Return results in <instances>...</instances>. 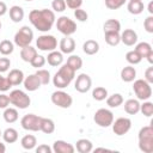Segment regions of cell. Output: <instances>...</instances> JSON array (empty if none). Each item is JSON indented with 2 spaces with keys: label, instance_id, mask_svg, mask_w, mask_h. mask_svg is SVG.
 <instances>
[{
  "label": "cell",
  "instance_id": "36",
  "mask_svg": "<svg viewBox=\"0 0 153 153\" xmlns=\"http://www.w3.org/2000/svg\"><path fill=\"white\" fill-rule=\"evenodd\" d=\"M72 69H74L75 72L79 71L81 67H82V60L79 55H71L68 59H67V62H66Z\"/></svg>",
  "mask_w": 153,
  "mask_h": 153
},
{
  "label": "cell",
  "instance_id": "35",
  "mask_svg": "<svg viewBox=\"0 0 153 153\" xmlns=\"http://www.w3.org/2000/svg\"><path fill=\"white\" fill-rule=\"evenodd\" d=\"M13 50H14V43L11 42L10 39H4L0 42V54H2L4 56L12 54Z\"/></svg>",
  "mask_w": 153,
  "mask_h": 153
},
{
  "label": "cell",
  "instance_id": "40",
  "mask_svg": "<svg viewBox=\"0 0 153 153\" xmlns=\"http://www.w3.org/2000/svg\"><path fill=\"white\" fill-rule=\"evenodd\" d=\"M126 60H127V62L130 63V65H137V63L141 62L142 57H141L135 50H130V51H128V53L126 54Z\"/></svg>",
  "mask_w": 153,
  "mask_h": 153
},
{
  "label": "cell",
  "instance_id": "56",
  "mask_svg": "<svg viewBox=\"0 0 153 153\" xmlns=\"http://www.w3.org/2000/svg\"><path fill=\"white\" fill-rule=\"evenodd\" d=\"M100 151H103V152H108V151H110V149L104 148V147H99V148H96V149H94V152H100Z\"/></svg>",
  "mask_w": 153,
  "mask_h": 153
},
{
  "label": "cell",
  "instance_id": "9",
  "mask_svg": "<svg viewBox=\"0 0 153 153\" xmlns=\"http://www.w3.org/2000/svg\"><path fill=\"white\" fill-rule=\"evenodd\" d=\"M93 121L96 122V124H98L99 127L103 128H108L114 122V114L112 111H110L109 109L105 108H100L98 109L94 115H93Z\"/></svg>",
  "mask_w": 153,
  "mask_h": 153
},
{
  "label": "cell",
  "instance_id": "44",
  "mask_svg": "<svg viewBox=\"0 0 153 153\" xmlns=\"http://www.w3.org/2000/svg\"><path fill=\"white\" fill-rule=\"evenodd\" d=\"M74 17H75V19L76 20H79V22H86L87 20V18H88V14H87V12L85 11V10H81V8H76V10H74Z\"/></svg>",
  "mask_w": 153,
  "mask_h": 153
},
{
  "label": "cell",
  "instance_id": "12",
  "mask_svg": "<svg viewBox=\"0 0 153 153\" xmlns=\"http://www.w3.org/2000/svg\"><path fill=\"white\" fill-rule=\"evenodd\" d=\"M112 130L117 136H122L127 134L131 128V121L128 117H118L112 122Z\"/></svg>",
  "mask_w": 153,
  "mask_h": 153
},
{
  "label": "cell",
  "instance_id": "11",
  "mask_svg": "<svg viewBox=\"0 0 153 153\" xmlns=\"http://www.w3.org/2000/svg\"><path fill=\"white\" fill-rule=\"evenodd\" d=\"M36 48L42 51H53L57 48V39L53 35H41L36 39Z\"/></svg>",
  "mask_w": 153,
  "mask_h": 153
},
{
  "label": "cell",
  "instance_id": "10",
  "mask_svg": "<svg viewBox=\"0 0 153 153\" xmlns=\"http://www.w3.org/2000/svg\"><path fill=\"white\" fill-rule=\"evenodd\" d=\"M41 121H42L41 116H37L35 114H26L22 117L20 124H22V128L25 130L38 131L41 129Z\"/></svg>",
  "mask_w": 153,
  "mask_h": 153
},
{
  "label": "cell",
  "instance_id": "1",
  "mask_svg": "<svg viewBox=\"0 0 153 153\" xmlns=\"http://www.w3.org/2000/svg\"><path fill=\"white\" fill-rule=\"evenodd\" d=\"M55 13L51 10H32L29 13V20L35 29L41 32H48L55 24Z\"/></svg>",
  "mask_w": 153,
  "mask_h": 153
},
{
  "label": "cell",
  "instance_id": "14",
  "mask_svg": "<svg viewBox=\"0 0 153 153\" xmlns=\"http://www.w3.org/2000/svg\"><path fill=\"white\" fill-rule=\"evenodd\" d=\"M53 152L55 153H74L75 147L72 143H68L63 140H56L53 143Z\"/></svg>",
  "mask_w": 153,
  "mask_h": 153
},
{
  "label": "cell",
  "instance_id": "54",
  "mask_svg": "<svg viewBox=\"0 0 153 153\" xmlns=\"http://www.w3.org/2000/svg\"><path fill=\"white\" fill-rule=\"evenodd\" d=\"M147 60H148V62L149 63H153V51L152 53H149L148 55H147V57H146Z\"/></svg>",
  "mask_w": 153,
  "mask_h": 153
},
{
  "label": "cell",
  "instance_id": "6",
  "mask_svg": "<svg viewBox=\"0 0 153 153\" xmlns=\"http://www.w3.org/2000/svg\"><path fill=\"white\" fill-rule=\"evenodd\" d=\"M10 97V103L14 105L18 109H26L31 104L30 97L22 90H13L8 94Z\"/></svg>",
  "mask_w": 153,
  "mask_h": 153
},
{
  "label": "cell",
  "instance_id": "57",
  "mask_svg": "<svg viewBox=\"0 0 153 153\" xmlns=\"http://www.w3.org/2000/svg\"><path fill=\"white\" fill-rule=\"evenodd\" d=\"M0 136H2V133H1V130H0Z\"/></svg>",
  "mask_w": 153,
  "mask_h": 153
},
{
  "label": "cell",
  "instance_id": "52",
  "mask_svg": "<svg viewBox=\"0 0 153 153\" xmlns=\"http://www.w3.org/2000/svg\"><path fill=\"white\" fill-rule=\"evenodd\" d=\"M7 11H8L7 5H6L4 1H0V17H1V16H4V14H6V13H7Z\"/></svg>",
  "mask_w": 153,
  "mask_h": 153
},
{
  "label": "cell",
  "instance_id": "30",
  "mask_svg": "<svg viewBox=\"0 0 153 153\" xmlns=\"http://www.w3.org/2000/svg\"><path fill=\"white\" fill-rule=\"evenodd\" d=\"M41 131L45 133V134H53L55 131V122L51 118H45L42 117L41 121Z\"/></svg>",
  "mask_w": 153,
  "mask_h": 153
},
{
  "label": "cell",
  "instance_id": "26",
  "mask_svg": "<svg viewBox=\"0 0 153 153\" xmlns=\"http://www.w3.org/2000/svg\"><path fill=\"white\" fill-rule=\"evenodd\" d=\"M20 145L24 149H33L37 145V139L35 135H31V134H27V135H24L20 140Z\"/></svg>",
  "mask_w": 153,
  "mask_h": 153
},
{
  "label": "cell",
  "instance_id": "23",
  "mask_svg": "<svg viewBox=\"0 0 153 153\" xmlns=\"http://www.w3.org/2000/svg\"><path fill=\"white\" fill-rule=\"evenodd\" d=\"M36 55H37V50H36V48H33L31 45H26V47L22 48V50H20L22 60L25 62H29V63L36 57Z\"/></svg>",
  "mask_w": 153,
  "mask_h": 153
},
{
  "label": "cell",
  "instance_id": "3",
  "mask_svg": "<svg viewBox=\"0 0 153 153\" xmlns=\"http://www.w3.org/2000/svg\"><path fill=\"white\" fill-rule=\"evenodd\" d=\"M139 148L143 153H152L153 152V127L145 126L140 129L139 135Z\"/></svg>",
  "mask_w": 153,
  "mask_h": 153
},
{
  "label": "cell",
  "instance_id": "38",
  "mask_svg": "<svg viewBox=\"0 0 153 153\" xmlns=\"http://www.w3.org/2000/svg\"><path fill=\"white\" fill-rule=\"evenodd\" d=\"M35 74L37 75L41 85H48L49 84V81H50V73H49V71L39 68V69H37V72Z\"/></svg>",
  "mask_w": 153,
  "mask_h": 153
},
{
  "label": "cell",
  "instance_id": "43",
  "mask_svg": "<svg viewBox=\"0 0 153 153\" xmlns=\"http://www.w3.org/2000/svg\"><path fill=\"white\" fill-rule=\"evenodd\" d=\"M45 62H47V60H45V57L43 56V55H36V57L30 62L31 63V66L32 67H35V68H37V69H39L41 67H43L44 65H45Z\"/></svg>",
  "mask_w": 153,
  "mask_h": 153
},
{
  "label": "cell",
  "instance_id": "31",
  "mask_svg": "<svg viewBox=\"0 0 153 153\" xmlns=\"http://www.w3.org/2000/svg\"><path fill=\"white\" fill-rule=\"evenodd\" d=\"M123 102H124V99L121 93H114V94L106 97V104L110 108H118L120 105L123 104Z\"/></svg>",
  "mask_w": 153,
  "mask_h": 153
},
{
  "label": "cell",
  "instance_id": "25",
  "mask_svg": "<svg viewBox=\"0 0 153 153\" xmlns=\"http://www.w3.org/2000/svg\"><path fill=\"white\" fill-rule=\"evenodd\" d=\"M75 148L79 153H90L93 149V145L87 139H79L75 142Z\"/></svg>",
  "mask_w": 153,
  "mask_h": 153
},
{
  "label": "cell",
  "instance_id": "33",
  "mask_svg": "<svg viewBox=\"0 0 153 153\" xmlns=\"http://www.w3.org/2000/svg\"><path fill=\"white\" fill-rule=\"evenodd\" d=\"M2 139L6 143H14L18 140V131L14 128H7L2 133Z\"/></svg>",
  "mask_w": 153,
  "mask_h": 153
},
{
  "label": "cell",
  "instance_id": "42",
  "mask_svg": "<svg viewBox=\"0 0 153 153\" xmlns=\"http://www.w3.org/2000/svg\"><path fill=\"white\" fill-rule=\"evenodd\" d=\"M66 7L67 5L65 0H53L51 2V8L54 10V12H63Z\"/></svg>",
  "mask_w": 153,
  "mask_h": 153
},
{
  "label": "cell",
  "instance_id": "37",
  "mask_svg": "<svg viewBox=\"0 0 153 153\" xmlns=\"http://www.w3.org/2000/svg\"><path fill=\"white\" fill-rule=\"evenodd\" d=\"M92 97H93L94 100L102 102V100L106 99V97H108V90L105 87H103V86H97L92 91Z\"/></svg>",
  "mask_w": 153,
  "mask_h": 153
},
{
  "label": "cell",
  "instance_id": "51",
  "mask_svg": "<svg viewBox=\"0 0 153 153\" xmlns=\"http://www.w3.org/2000/svg\"><path fill=\"white\" fill-rule=\"evenodd\" d=\"M36 152L37 153H51L53 148L49 147L48 145H39L38 147H36Z\"/></svg>",
  "mask_w": 153,
  "mask_h": 153
},
{
  "label": "cell",
  "instance_id": "19",
  "mask_svg": "<svg viewBox=\"0 0 153 153\" xmlns=\"http://www.w3.org/2000/svg\"><path fill=\"white\" fill-rule=\"evenodd\" d=\"M6 78L8 79L10 84L12 86H17V85H20L24 81V73H23V71L14 68V69L10 71V73Z\"/></svg>",
  "mask_w": 153,
  "mask_h": 153
},
{
  "label": "cell",
  "instance_id": "47",
  "mask_svg": "<svg viewBox=\"0 0 153 153\" xmlns=\"http://www.w3.org/2000/svg\"><path fill=\"white\" fill-rule=\"evenodd\" d=\"M11 86H12V85L10 84L8 79L5 78V76H2V75H0V91H1V92H6V91L10 90Z\"/></svg>",
  "mask_w": 153,
  "mask_h": 153
},
{
  "label": "cell",
  "instance_id": "4",
  "mask_svg": "<svg viewBox=\"0 0 153 153\" xmlns=\"http://www.w3.org/2000/svg\"><path fill=\"white\" fill-rule=\"evenodd\" d=\"M133 91L139 100H148L152 97L151 84L147 82L145 79H136L133 84Z\"/></svg>",
  "mask_w": 153,
  "mask_h": 153
},
{
  "label": "cell",
  "instance_id": "50",
  "mask_svg": "<svg viewBox=\"0 0 153 153\" xmlns=\"http://www.w3.org/2000/svg\"><path fill=\"white\" fill-rule=\"evenodd\" d=\"M145 80L149 84L153 82V67H148L145 71Z\"/></svg>",
  "mask_w": 153,
  "mask_h": 153
},
{
  "label": "cell",
  "instance_id": "2",
  "mask_svg": "<svg viewBox=\"0 0 153 153\" xmlns=\"http://www.w3.org/2000/svg\"><path fill=\"white\" fill-rule=\"evenodd\" d=\"M75 76V71L72 69L67 63L62 65L53 76V84L55 87L62 90L67 87Z\"/></svg>",
  "mask_w": 153,
  "mask_h": 153
},
{
  "label": "cell",
  "instance_id": "13",
  "mask_svg": "<svg viewBox=\"0 0 153 153\" xmlns=\"http://www.w3.org/2000/svg\"><path fill=\"white\" fill-rule=\"evenodd\" d=\"M92 86V80L90 78L88 74L86 73H81L76 76L75 79V82H74V88L80 92V93H86L87 91H90Z\"/></svg>",
  "mask_w": 153,
  "mask_h": 153
},
{
  "label": "cell",
  "instance_id": "16",
  "mask_svg": "<svg viewBox=\"0 0 153 153\" xmlns=\"http://www.w3.org/2000/svg\"><path fill=\"white\" fill-rule=\"evenodd\" d=\"M59 47H60V51L62 54H72L75 49V41L71 36H65L60 41Z\"/></svg>",
  "mask_w": 153,
  "mask_h": 153
},
{
  "label": "cell",
  "instance_id": "32",
  "mask_svg": "<svg viewBox=\"0 0 153 153\" xmlns=\"http://www.w3.org/2000/svg\"><path fill=\"white\" fill-rule=\"evenodd\" d=\"M2 116H4L5 122H7V123H14L19 117L18 116V110L14 109V108H8V106L5 109Z\"/></svg>",
  "mask_w": 153,
  "mask_h": 153
},
{
  "label": "cell",
  "instance_id": "41",
  "mask_svg": "<svg viewBox=\"0 0 153 153\" xmlns=\"http://www.w3.org/2000/svg\"><path fill=\"white\" fill-rule=\"evenodd\" d=\"M127 0H105V6L109 10H117L126 4Z\"/></svg>",
  "mask_w": 153,
  "mask_h": 153
},
{
  "label": "cell",
  "instance_id": "15",
  "mask_svg": "<svg viewBox=\"0 0 153 153\" xmlns=\"http://www.w3.org/2000/svg\"><path fill=\"white\" fill-rule=\"evenodd\" d=\"M121 42L128 47L134 45L137 43V33L133 29H126L121 33Z\"/></svg>",
  "mask_w": 153,
  "mask_h": 153
},
{
  "label": "cell",
  "instance_id": "39",
  "mask_svg": "<svg viewBox=\"0 0 153 153\" xmlns=\"http://www.w3.org/2000/svg\"><path fill=\"white\" fill-rule=\"evenodd\" d=\"M140 111L142 112L143 116L151 117L153 115V103L148 100H143V103L140 104Z\"/></svg>",
  "mask_w": 153,
  "mask_h": 153
},
{
  "label": "cell",
  "instance_id": "20",
  "mask_svg": "<svg viewBox=\"0 0 153 153\" xmlns=\"http://www.w3.org/2000/svg\"><path fill=\"white\" fill-rule=\"evenodd\" d=\"M136 78V69L133 66H126L121 71V79L124 82H131Z\"/></svg>",
  "mask_w": 153,
  "mask_h": 153
},
{
  "label": "cell",
  "instance_id": "60",
  "mask_svg": "<svg viewBox=\"0 0 153 153\" xmlns=\"http://www.w3.org/2000/svg\"><path fill=\"white\" fill-rule=\"evenodd\" d=\"M129 1H136V0H129Z\"/></svg>",
  "mask_w": 153,
  "mask_h": 153
},
{
  "label": "cell",
  "instance_id": "49",
  "mask_svg": "<svg viewBox=\"0 0 153 153\" xmlns=\"http://www.w3.org/2000/svg\"><path fill=\"white\" fill-rule=\"evenodd\" d=\"M10 105V97L5 93L0 94V109H6Z\"/></svg>",
  "mask_w": 153,
  "mask_h": 153
},
{
  "label": "cell",
  "instance_id": "58",
  "mask_svg": "<svg viewBox=\"0 0 153 153\" xmlns=\"http://www.w3.org/2000/svg\"><path fill=\"white\" fill-rule=\"evenodd\" d=\"M24 1H32V0H24Z\"/></svg>",
  "mask_w": 153,
  "mask_h": 153
},
{
  "label": "cell",
  "instance_id": "45",
  "mask_svg": "<svg viewBox=\"0 0 153 153\" xmlns=\"http://www.w3.org/2000/svg\"><path fill=\"white\" fill-rule=\"evenodd\" d=\"M143 27H145V30H146L148 33H153V16H152V14H149V16L145 19V22H143Z\"/></svg>",
  "mask_w": 153,
  "mask_h": 153
},
{
  "label": "cell",
  "instance_id": "53",
  "mask_svg": "<svg viewBox=\"0 0 153 153\" xmlns=\"http://www.w3.org/2000/svg\"><path fill=\"white\" fill-rule=\"evenodd\" d=\"M147 11L149 12V14H153V1H151L148 4V7H147Z\"/></svg>",
  "mask_w": 153,
  "mask_h": 153
},
{
  "label": "cell",
  "instance_id": "21",
  "mask_svg": "<svg viewBox=\"0 0 153 153\" xmlns=\"http://www.w3.org/2000/svg\"><path fill=\"white\" fill-rule=\"evenodd\" d=\"M8 13H10V18H11V20L13 22V23H19V22H22L23 19H24V10L20 7V6H18V5H14V6H12V7H10V10H8Z\"/></svg>",
  "mask_w": 153,
  "mask_h": 153
},
{
  "label": "cell",
  "instance_id": "18",
  "mask_svg": "<svg viewBox=\"0 0 153 153\" xmlns=\"http://www.w3.org/2000/svg\"><path fill=\"white\" fill-rule=\"evenodd\" d=\"M47 62L53 66V67H57V66H61L62 62H63V54L61 51H57V50H53V51H49L48 56L45 57Z\"/></svg>",
  "mask_w": 153,
  "mask_h": 153
},
{
  "label": "cell",
  "instance_id": "7",
  "mask_svg": "<svg viewBox=\"0 0 153 153\" xmlns=\"http://www.w3.org/2000/svg\"><path fill=\"white\" fill-rule=\"evenodd\" d=\"M56 27L62 35L71 36L76 31V23L67 16H61L56 20Z\"/></svg>",
  "mask_w": 153,
  "mask_h": 153
},
{
  "label": "cell",
  "instance_id": "22",
  "mask_svg": "<svg viewBox=\"0 0 153 153\" xmlns=\"http://www.w3.org/2000/svg\"><path fill=\"white\" fill-rule=\"evenodd\" d=\"M82 50L86 55H94L99 51V43L94 39H87L82 44Z\"/></svg>",
  "mask_w": 153,
  "mask_h": 153
},
{
  "label": "cell",
  "instance_id": "46",
  "mask_svg": "<svg viewBox=\"0 0 153 153\" xmlns=\"http://www.w3.org/2000/svg\"><path fill=\"white\" fill-rule=\"evenodd\" d=\"M11 66V60L8 57H0V73L6 72Z\"/></svg>",
  "mask_w": 153,
  "mask_h": 153
},
{
  "label": "cell",
  "instance_id": "17",
  "mask_svg": "<svg viewBox=\"0 0 153 153\" xmlns=\"http://www.w3.org/2000/svg\"><path fill=\"white\" fill-rule=\"evenodd\" d=\"M23 84H24L25 90L29 91V92H33V91H36L41 87V82H39L36 74H30L29 76L24 78Z\"/></svg>",
  "mask_w": 153,
  "mask_h": 153
},
{
  "label": "cell",
  "instance_id": "28",
  "mask_svg": "<svg viewBox=\"0 0 153 153\" xmlns=\"http://www.w3.org/2000/svg\"><path fill=\"white\" fill-rule=\"evenodd\" d=\"M134 50H135V51H136V53H137L142 59H146V57H147V55H148L149 53H152V51H153L152 45H151L149 43H147V42H140V43H137Z\"/></svg>",
  "mask_w": 153,
  "mask_h": 153
},
{
  "label": "cell",
  "instance_id": "29",
  "mask_svg": "<svg viewBox=\"0 0 153 153\" xmlns=\"http://www.w3.org/2000/svg\"><path fill=\"white\" fill-rule=\"evenodd\" d=\"M103 29H104V33L105 32H120L121 23L117 19H108L104 23Z\"/></svg>",
  "mask_w": 153,
  "mask_h": 153
},
{
  "label": "cell",
  "instance_id": "27",
  "mask_svg": "<svg viewBox=\"0 0 153 153\" xmlns=\"http://www.w3.org/2000/svg\"><path fill=\"white\" fill-rule=\"evenodd\" d=\"M127 10L130 14H140L143 12L145 10V5L141 0H136V1H129L127 5Z\"/></svg>",
  "mask_w": 153,
  "mask_h": 153
},
{
  "label": "cell",
  "instance_id": "24",
  "mask_svg": "<svg viewBox=\"0 0 153 153\" xmlns=\"http://www.w3.org/2000/svg\"><path fill=\"white\" fill-rule=\"evenodd\" d=\"M124 111L128 115H136L140 112V103L139 99H128L124 102Z\"/></svg>",
  "mask_w": 153,
  "mask_h": 153
},
{
  "label": "cell",
  "instance_id": "34",
  "mask_svg": "<svg viewBox=\"0 0 153 153\" xmlns=\"http://www.w3.org/2000/svg\"><path fill=\"white\" fill-rule=\"evenodd\" d=\"M104 38H105V42L109 45H111V47L118 45L120 42H121V35H120V32H105L104 33Z\"/></svg>",
  "mask_w": 153,
  "mask_h": 153
},
{
  "label": "cell",
  "instance_id": "48",
  "mask_svg": "<svg viewBox=\"0 0 153 153\" xmlns=\"http://www.w3.org/2000/svg\"><path fill=\"white\" fill-rule=\"evenodd\" d=\"M67 7H69L71 10H76L80 8V6L82 5V0H65Z\"/></svg>",
  "mask_w": 153,
  "mask_h": 153
},
{
  "label": "cell",
  "instance_id": "55",
  "mask_svg": "<svg viewBox=\"0 0 153 153\" xmlns=\"http://www.w3.org/2000/svg\"><path fill=\"white\" fill-rule=\"evenodd\" d=\"M5 152H6V146H5V143L0 142V153H5Z\"/></svg>",
  "mask_w": 153,
  "mask_h": 153
},
{
  "label": "cell",
  "instance_id": "8",
  "mask_svg": "<svg viewBox=\"0 0 153 153\" xmlns=\"http://www.w3.org/2000/svg\"><path fill=\"white\" fill-rule=\"evenodd\" d=\"M51 103L59 108H62V109H68L72 106L73 104V98L71 94H68L67 92L62 91V90H57L55 92L51 93Z\"/></svg>",
  "mask_w": 153,
  "mask_h": 153
},
{
  "label": "cell",
  "instance_id": "59",
  "mask_svg": "<svg viewBox=\"0 0 153 153\" xmlns=\"http://www.w3.org/2000/svg\"><path fill=\"white\" fill-rule=\"evenodd\" d=\"M0 30H1V22H0Z\"/></svg>",
  "mask_w": 153,
  "mask_h": 153
},
{
  "label": "cell",
  "instance_id": "5",
  "mask_svg": "<svg viewBox=\"0 0 153 153\" xmlns=\"http://www.w3.org/2000/svg\"><path fill=\"white\" fill-rule=\"evenodd\" d=\"M32 39H33V31L27 25L22 26L14 35V44L19 48L30 45Z\"/></svg>",
  "mask_w": 153,
  "mask_h": 153
}]
</instances>
